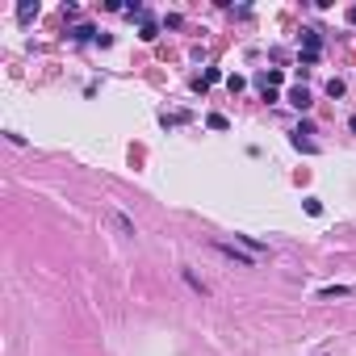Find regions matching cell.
<instances>
[{"label":"cell","mask_w":356,"mask_h":356,"mask_svg":"<svg viewBox=\"0 0 356 356\" xmlns=\"http://www.w3.org/2000/svg\"><path fill=\"white\" fill-rule=\"evenodd\" d=\"M218 251H222V256H230V260H239L243 268H251V264H256L251 256H243V251H235V243H218Z\"/></svg>","instance_id":"6da1fadb"},{"label":"cell","mask_w":356,"mask_h":356,"mask_svg":"<svg viewBox=\"0 0 356 356\" xmlns=\"http://www.w3.org/2000/svg\"><path fill=\"white\" fill-rule=\"evenodd\" d=\"M289 101L298 105V109H310V93H306V88H293V93H289Z\"/></svg>","instance_id":"7a4b0ae2"},{"label":"cell","mask_w":356,"mask_h":356,"mask_svg":"<svg viewBox=\"0 0 356 356\" xmlns=\"http://www.w3.org/2000/svg\"><path fill=\"white\" fill-rule=\"evenodd\" d=\"M339 293H348V285H331V289H323L319 298H339Z\"/></svg>","instance_id":"3957f363"}]
</instances>
